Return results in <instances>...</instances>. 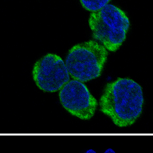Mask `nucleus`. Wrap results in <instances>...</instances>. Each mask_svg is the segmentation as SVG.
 I'll return each mask as SVG.
<instances>
[{"label": "nucleus", "instance_id": "f03ea898", "mask_svg": "<svg viewBox=\"0 0 153 153\" xmlns=\"http://www.w3.org/2000/svg\"><path fill=\"white\" fill-rule=\"evenodd\" d=\"M89 23L93 38L111 52H116L122 45L130 27L125 13L110 4L91 13Z\"/></svg>", "mask_w": 153, "mask_h": 153}, {"label": "nucleus", "instance_id": "423d86ee", "mask_svg": "<svg viewBox=\"0 0 153 153\" xmlns=\"http://www.w3.org/2000/svg\"><path fill=\"white\" fill-rule=\"evenodd\" d=\"M84 8L91 12H94L99 10L105 7L111 0H80Z\"/></svg>", "mask_w": 153, "mask_h": 153}, {"label": "nucleus", "instance_id": "0eeeda50", "mask_svg": "<svg viewBox=\"0 0 153 153\" xmlns=\"http://www.w3.org/2000/svg\"><path fill=\"white\" fill-rule=\"evenodd\" d=\"M104 153H116V152H115L113 149H111V148H108L107 149Z\"/></svg>", "mask_w": 153, "mask_h": 153}, {"label": "nucleus", "instance_id": "6e6552de", "mask_svg": "<svg viewBox=\"0 0 153 153\" xmlns=\"http://www.w3.org/2000/svg\"><path fill=\"white\" fill-rule=\"evenodd\" d=\"M84 153H97L95 152L94 150H92V149H90V150H88L86 151Z\"/></svg>", "mask_w": 153, "mask_h": 153}, {"label": "nucleus", "instance_id": "7ed1b4c3", "mask_svg": "<svg viewBox=\"0 0 153 153\" xmlns=\"http://www.w3.org/2000/svg\"><path fill=\"white\" fill-rule=\"evenodd\" d=\"M108 54L104 46L93 40L74 46L65 62L70 76L83 82L97 78L101 74Z\"/></svg>", "mask_w": 153, "mask_h": 153}, {"label": "nucleus", "instance_id": "f257e3e1", "mask_svg": "<svg viewBox=\"0 0 153 153\" xmlns=\"http://www.w3.org/2000/svg\"><path fill=\"white\" fill-rule=\"evenodd\" d=\"M143 103L141 85L121 77L106 85L99 102L102 112L119 127L133 125L142 114Z\"/></svg>", "mask_w": 153, "mask_h": 153}, {"label": "nucleus", "instance_id": "39448f33", "mask_svg": "<svg viewBox=\"0 0 153 153\" xmlns=\"http://www.w3.org/2000/svg\"><path fill=\"white\" fill-rule=\"evenodd\" d=\"M59 96L63 108L73 116L84 120L94 116L98 102L83 82L70 80L60 90Z\"/></svg>", "mask_w": 153, "mask_h": 153}, {"label": "nucleus", "instance_id": "20e7f679", "mask_svg": "<svg viewBox=\"0 0 153 153\" xmlns=\"http://www.w3.org/2000/svg\"><path fill=\"white\" fill-rule=\"evenodd\" d=\"M32 76L36 85L42 91L54 92L70 81L65 63L58 55L49 53L37 61Z\"/></svg>", "mask_w": 153, "mask_h": 153}]
</instances>
